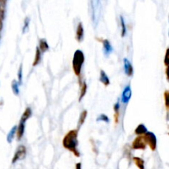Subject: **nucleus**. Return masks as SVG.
<instances>
[{"mask_svg": "<svg viewBox=\"0 0 169 169\" xmlns=\"http://www.w3.org/2000/svg\"><path fill=\"white\" fill-rule=\"evenodd\" d=\"M78 144H79L78 130L74 129V130L69 131L63 139V146L64 147V149L72 152L76 157H79L80 154H79V151L77 149Z\"/></svg>", "mask_w": 169, "mask_h": 169, "instance_id": "f257e3e1", "label": "nucleus"}, {"mask_svg": "<svg viewBox=\"0 0 169 169\" xmlns=\"http://www.w3.org/2000/svg\"><path fill=\"white\" fill-rule=\"evenodd\" d=\"M84 62V54L81 50H76L74 54V58H73V70L74 71L75 75L80 78L81 75L82 68Z\"/></svg>", "mask_w": 169, "mask_h": 169, "instance_id": "f03ea898", "label": "nucleus"}, {"mask_svg": "<svg viewBox=\"0 0 169 169\" xmlns=\"http://www.w3.org/2000/svg\"><path fill=\"white\" fill-rule=\"evenodd\" d=\"M101 0H92V20L95 27L98 24L101 16Z\"/></svg>", "mask_w": 169, "mask_h": 169, "instance_id": "7ed1b4c3", "label": "nucleus"}, {"mask_svg": "<svg viewBox=\"0 0 169 169\" xmlns=\"http://www.w3.org/2000/svg\"><path fill=\"white\" fill-rule=\"evenodd\" d=\"M26 154H27V149L24 145H20V146L18 147L16 152L14 153L13 158L12 160V163L14 164L16 163L18 161H20V160H23L25 158Z\"/></svg>", "mask_w": 169, "mask_h": 169, "instance_id": "20e7f679", "label": "nucleus"}, {"mask_svg": "<svg viewBox=\"0 0 169 169\" xmlns=\"http://www.w3.org/2000/svg\"><path fill=\"white\" fill-rule=\"evenodd\" d=\"M144 139L147 144H149L150 149L153 151L156 149L157 147V139H156L155 134L152 132H147L144 134Z\"/></svg>", "mask_w": 169, "mask_h": 169, "instance_id": "39448f33", "label": "nucleus"}, {"mask_svg": "<svg viewBox=\"0 0 169 169\" xmlns=\"http://www.w3.org/2000/svg\"><path fill=\"white\" fill-rule=\"evenodd\" d=\"M146 148V143L144 141V137L142 136H138L135 138L132 143V149H139V150H144Z\"/></svg>", "mask_w": 169, "mask_h": 169, "instance_id": "423d86ee", "label": "nucleus"}, {"mask_svg": "<svg viewBox=\"0 0 169 169\" xmlns=\"http://www.w3.org/2000/svg\"><path fill=\"white\" fill-rule=\"evenodd\" d=\"M132 91H131V85H126L125 87L124 90L122 92L121 95V102L123 104H127L129 101L131 100Z\"/></svg>", "mask_w": 169, "mask_h": 169, "instance_id": "0eeeda50", "label": "nucleus"}, {"mask_svg": "<svg viewBox=\"0 0 169 169\" xmlns=\"http://www.w3.org/2000/svg\"><path fill=\"white\" fill-rule=\"evenodd\" d=\"M123 62H124V71L125 73L126 74L127 76H132L134 73V69L131 62L129 61L127 58H124L123 60Z\"/></svg>", "mask_w": 169, "mask_h": 169, "instance_id": "6e6552de", "label": "nucleus"}, {"mask_svg": "<svg viewBox=\"0 0 169 169\" xmlns=\"http://www.w3.org/2000/svg\"><path fill=\"white\" fill-rule=\"evenodd\" d=\"M84 37V29L83 23H79L76 29V39L78 41H82Z\"/></svg>", "mask_w": 169, "mask_h": 169, "instance_id": "1a4fd4ad", "label": "nucleus"}, {"mask_svg": "<svg viewBox=\"0 0 169 169\" xmlns=\"http://www.w3.org/2000/svg\"><path fill=\"white\" fill-rule=\"evenodd\" d=\"M102 45H103V53L104 55L106 56V57H108L110 55V53L112 52L113 48L110 45V41L107 40V39H105L102 41Z\"/></svg>", "mask_w": 169, "mask_h": 169, "instance_id": "9d476101", "label": "nucleus"}, {"mask_svg": "<svg viewBox=\"0 0 169 169\" xmlns=\"http://www.w3.org/2000/svg\"><path fill=\"white\" fill-rule=\"evenodd\" d=\"M25 123L26 122H23L20 120L19 124L17 127V136H18V140H21L23 138L24 132H25Z\"/></svg>", "mask_w": 169, "mask_h": 169, "instance_id": "9b49d317", "label": "nucleus"}, {"mask_svg": "<svg viewBox=\"0 0 169 169\" xmlns=\"http://www.w3.org/2000/svg\"><path fill=\"white\" fill-rule=\"evenodd\" d=\"M100 81H101L104 85H109L110 84V80H109V77L107 76V75L106 74V72L101 70L100 71Z\"/></svg>", "mask_w": 169, "mask_h": 169, "instance_id": "f8f14e48", "label": "nucleus"}, {"mask_svg": "<svg viewBox=\"0 0 169 169\" xmlns=\"http://www.w3.org/2000/svg\"><path fill=\"white\" fill-rule=\"evenodd\" d=\"M16 134H17V126L15 125L11 128V130L9 131L8 134L7 136V141L8 144H11L12 142H13Z\"/></svg>", "mask_w": 169, "mask_h": 169, "instance_id": "ddd939ff", "label": "nucleus"}, {"mask_svg": "<svg viewBox=\"0 0 169 169\" xmlns=\"http://www.w3.org/2000/svg\"><path fill=\"white\" fill-rule=\"evenodd\" d=\"M39 48L41 50V53L45 52L49 50V45H48L47 41H45V39H41L40 40V42H39Z\"/></svg>", "mask_w": 169, "mask_h": 169, "instance_id": "4468645a", "label": "nucleus"}, {"mask_svg": "<svg viewBox=\"0 0 169 169\" xmlns=\"http://www.w3.org/2000/svg\"><path fill=\"white\" fill-rule=\"evenodd\" d=\"M41 59V52L40 50V48L38 46H36V55H35V59L33 62V66H36L40 63Z\"/></svg>", "mask_w": 169, "mask_h": 169, "instance_id": "2eb2a0df", "label": "nucleus"}, {"mask_svg": "<svg viewBox=\"0 0 169 169\" xmlns=\"http://www.w3.org/2000/svg\"><path fill=\"white\" fill-rule=\"evenodd\" d=\"M147 132H148V129H147L146 127H145L144 124H143V123H141V124H140V125L138 126L135 130V134L139 135V136H141V135L144 134Z\"/></svg>", "mask_w": 169, "mask_h": 169, "instance_id": "dca6fc26", "label": "nucleus"}, {"mask_svg": "<svg viewBox=\"0 0 169 169\" xmlns=\"http://www.w3.org/2000/svg\"><path fill=\"white\" fill-rule=\"evenodd\" d=\"M32 109L30 107H27L25 110V111H24V113L23 114V115H22V118H21L20 120H22V121L23 122H27V119L32 116Z\"/></svg>", "mask_w": 169, "mask_h": 169, "instance_id": "f3484780", "label": "nucleus"}, {"mask_svg": "<svg viewBox=\"0 0 169 169\" xmlns=\"http://www.w3.org/2000/svg\"><path fill=\"white\" fill-rule=\"evenodd\" d=\"M134 162L139 169H144V161L139 157H134Z\"/></svg>", "mask_w": 169, "mask_h": 169, "instance_id": "a211bd4d", "label": "nucleus"}, {"mask_svg": "<svg viewBox=\"0 0 169 169\" xmlns=\"http://www.w3.org/2000/svg\"><path fill=\"white\" fill-rule=\"evenodd\" d=\"M5 17V7L0 5V31L3 29V20Z\"/></svg>", "mask_w": 169, "mask_h": 169, "instance_id": "6ab92c4d", "label": "nucleus"}, {"mask_svg": "<svg viewBox=\"0 0 169 169\" xmlns=\"http://www.w3.org/2000/svg\"><path fill=\"white\" fill-rule=\"evenodd\" d=\"M87 89H88L87 84H86L85 81H84L81 84V92H80V95H79V101H81L85 96L86 93H87Z\"/></svg>", "mask_w": 169, "mask_h": 169, "instance_id": "aec40b11", "label": "nucleus"}, {"mask_svg": "<svg viewBox=\"0 0 169 169\" xmlns=\"http://www.w3.org/2000/svg\"><path fill=\"white\" fill-rule=\"evenodd\" d=\"M19 83L18 81H17L16 80H13V82H12V90H13V91L14 95H19Z\"/></svg>", "mask_w": 169, "mask_h": 169, "instance_id": "412c9836", "label": "nucleus"}, {"mask_svg": "<svg viewBox=\"0 0 169 169\" xmlns=\"http://www.w3.org/2000/svg\"><path fill=\"white\" fill-rule=\"evenodd\" d=\"M120 25H121V37H124L126 35V26H125L123 16H120Z\"/></svg>", "mask_w": 169, "mask_h": 169, "instance_id": "4be33fe9", "label": "nucleus"}, {"mask_svg": "<svg viewBox=\"0 0 169 169\" xmlns=\"http://www.w3.org/2000/svg\"><path fill=\"white\" fill-rule=\"evenodd\" d=\"M87 115H88L87 110H84V111L80 114V116H79V127H81V126L84 123V122H85V120H86V118H87Z\"/></svg>", "mask_w": 169, "mask_h": 169, "instance_id": "5701e85b", "label": "nucleus"}, {"mask_svg": "<svg viewBox=\"0 0 169 169\" xmlns=\"http://www.w3.org/2000/svg\"><path fill=\"white\" fill-rule=\"evenodd\" d=\"M97 122L103 121V122H105V123H108L109 122H110V119H109V118L107 115H106V114H100L99 116L97 117Z\"/></svg>", "mask_w": 169, "mask_h": 169, "instance_id": "b1692460", "label": "nucleus"}, {"mask_svg": "<svg viewBox=\"0 0 169 169\" xmlns=\"http://www.w3.org/2000/svg\"><path fill=\"white\" fill-rule=\"evenodd\" d=\"M29 24L30 19L29 18H26L25 20H24V25H23V33H25V32H28V30H29Z\"/></svg>", "mask_w": 169, "mask_h": 169, "instance_id": "393cba45", "label": "nucleus"}, {"mask_svg": "<svg viewBox=\"0 0 169 169\" xmlns=\"http://www.w3.org/2000/svg\"><path fill=\"white\" fill-rule=\"evenodd\" d=\"M119 110H120V101H117V102L114 105V111H115V122H118V116H119Z\"/></svg>", "mask_w": 169, "mask_h": 169, "instance_id": "a878e982", "label": "nucleus"}, {"mask_svg": "<svg viewBox=\"0 0 169 169\" xmlns=\"http://www.w3.org/2000/svg\"><path fill=\"white\" fill-rule=\"evenodd\" d=\"M18 83L19 84H23V64H21L19 70L18 72Z\"/></svg>", "mask_w": 169, "mask_h": 169, "instance_id": "bb28decb", "label": "nucleus"}, {"mask_svg": "<svg viewBox=\"0 0 169 169\" xmlns=\"http://www.w3.org/2000/svg\"><path fill=\"white\" fill-rule=\"evenodd\" d=\"M164 64L167 66H169V48H167L166 51V54H165L164 58Z\"/></svg>", "mask_w": 169, "mask_h": 169, "instance_id": "cd10ccee", "label": "nucleus"}, {"mask_svg": "<svg viewBox=\"0 0 169 169\" xmlns=\"http://www.w3.org/2000/svg\"><path fill=\"white\" fill-rule=\"evenodd\" d=\"M165 96V105H166V107L169 108V92L166 91L164 94Z\"/></svg>", "mask_w": 169, "mask_h": 169, "instance_id": "c85d7f7f", "label": "nucleus"}, {"mask_svg": "<svg viewBox=\"0 0 169 169\" xmlns=\"http://www.w3.org/2000/svg\"><path fill=\"white\" fill-rule=\"evenodd\" d=\"M75 169H82V164L80 162H78L75 165Z\"/></svg>", "mask_w": 169, "mask_h": 169, "instance_id": "c756f323", "label": "nucleus"}, {"mask_svg": "<svg viewBox=\"0 0 169 169\" xmlns=\"http://www.w3.org/2000/svg\"><path fill=\"white\" fill-rule=\"evenodd\" d=\"M166 75H167V80H169V66H167V69H166Z\"/></svg>", "mask_w": 169, "mask_h": 169, "instance_id": "7c9ffc66", "label": "nucleus"}]
</instances>
